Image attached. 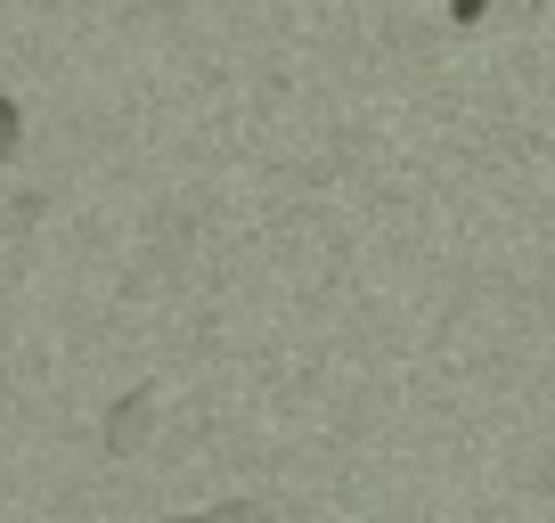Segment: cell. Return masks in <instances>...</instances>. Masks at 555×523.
Instances as JSON below:
<instances>
[{"label": "cell", "instance_id": "cell-1", "mask_svg": "<svg viewBox=\"0 0 555 523\" xmlns=\"http://www.w3.org/2000/svg\"><path fill=\"white\" fill-rule=\"evenodd\" d=\"M147 425H156V393H131V401H122L115 418H106V450H115V458H131L139 442H147Z\"/></svg>", "mask_w": 555, "mask_h": 523}, {"label": "cell", "instance_id": "cell-2", "mask_svg": "<svg viewBox=\"0 0 555 523\" xmlns=\"http://www.w3.org/2000/svg\"><path fill=\"white\" fill-rule=\"evenodd\" d=\"M17 99H9V90H0V164H9V156H17Z\"/></svg>", "mask_w": 555, "mask_h": 523}, {"label": "cell", "instance_id": "cell-3", "mask_svg": "<svg viewBox=\"0 0 555 523\" xmlns=\"http://www.w3.org/2000/svg\"><path fill=\"white\" fill-rule=\"evenodd\" d=\"M450 17H457V25H482V17H490V0H450Z\"/></svg>", "mask_w": 555, "mask_h": 523}]
</instances>
